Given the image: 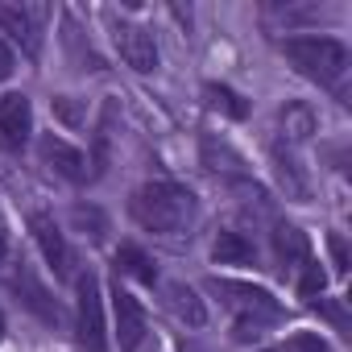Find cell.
Instances as JSON below:
<instances>
[{
    "label": "cell",
    "instance_id": "obj_1",
    "mask_svg": "<svg viewBox=\"0 0 352 352\" xmlns=\"http://www.w3.org/2000/svg\"><path fill=\"white\" fill-rule=\"evenodd\" d=\"M129 216L145 228V232H162V236H174V232H187L191 220H195V195L179 183H145L133 191L129 199Z\"/></svg>",
    "mask_w": 352,
    "mask_h": 352
},
{
    "label": "cell",
    "instance_id": "obj_2",
    "mask_svg": "<svg viewBox=\"0 0 352 352\" xmlns=\"http://www.w3.org/2000/svg\"><path fill=\"white\" fill-rule=\"evenodd\" d=\"M282 54L290 58V67L298 75H307L319 87H340V79L348 71V46L336 38H286Z\"/></svg>",
    "mask_w": 352,
    "mask_h": 352
},
{
    "label": "cell",
    "instance_id": "obj_3",
    "mask_svg": "<svg viewBox=\"0 0 352 352\" xmlns=\"http://www.w3.org/2000/svg\"><path fill=\"white\" fill-rule=\"evenodd\" d=\"M212 290L224 298V307L236 311V336L249 340L257 336L265 323H278L282 319V307L270 290L261 286H249V282H228V278H212Z\"/></svg>",
    "mask_w": 352,
    "mask_h": 352
},
{
    "label": "cell",
    "instance_id": "obj_4",
    "mask_svg": "<svg viewBox=\"0 0 352 352\" xmlns=\"http://www.w3.org/2000/svg\"><path fill=\"white\" fill-rule=\"evenodd\" d=\"M79 290V344L87 352H108V336H104V302H100V282L96 274H79L75 278Z\"/></svg>",
    "mask_w": 352,
    "mask_h": 352
},
{
    "label": "cell",
    "instance_id": "obj_5",
    "mask_svg": "<svg viewBox=\"0 0 352 352\" xmlns=\"http://www.w3.org/2000/svg\"><path fill=\"white\" fill-rule=\"evenodd\" d=\"M9 286H13V294L21 298V307H25V311H34L46 327H58V323H63V307L50 298V290L42 286V278L34 274V265H30V261H17V270H13Z\"/></svg>",
    "mask_w": 352,
    "mask_h": 352
},
{
    "label": "cell",
    "instance_id": "obj_6",
    "mask_svg": "<svg viewBox=\"0 0 352 352\" xmlns=\"http://www.w3.org/2000/svg\"><path fill=\"white\" fill-rule=\"evenodd\" d=\"M46 17H50V9H42V5H0V30L13 34L30 58H38V50H42Z\"/></svg>",
    "mask_w": 352,
    "mask_h": 352
},
{
    "label": "cell",
    "instance_id": "obj_7",
    "mask_svg": "<svg viewBox=\"0 0 352 352\" xmlns=\"http://www.w3.org/2000/svg\"><path fill=\"white\" fill-rule=\"evenodd\" d=\"M112 42H116L120 58L133 71H153L157 67V42H153V34L145 25H133V21L112 17Z\"/></svg>",
    "mask_w": 352,
    "mask_h": 352
},
{
    "label": "cell",
    "instance_id": "obj_8",
    "mask_svg": "<svg viewBox=\"0 0 352 352\" xmlns=\"http://www.w3.org/2000/svg\"><path fill=\"white\" fill-rule=\"evenodd\" d=\"M112 311H116V340H120V348L124 352H141V340L149 336V323H145L141 302L129 290H120V282L112 290Z\"/></svg>",
    "mask_w": 352,
    "mask_h": 352
},
{
    "label": "cell",
    "instance_id": "obj_9",
    "mask_svg": "<svg viewBox=\"0 0 352 352\" xmlns=\"http://www.w3.org/2000/svg\"><path fill=\"white\" fill-rule=\"evenodd\" d=\"M30 133H34V108H30V100L17 96V91L5 96V100H0V149L17 153L30 141Z\"/></svg>",
    "mask_w": 352,
    "mask_h": 352
},
{
    "label": "cell",
    "instance_id": "obj_10",
    "mask_svg": "<svg viewBox=\"0 0 352 352\" xmlns=\"http://www.w3.org/2000/svg\"><path fill=\"white\" fill-rule=\"evenodd\" d=\"M38 153H42V162H46L54 174H63L67 183H87V157H83L75 145H67L63 137L46 133V137L38 141Z\"/></svg>",
    "mask_w": 352,
    "mask_h": 352
},
{
    "label": "cell",
    "instance_id": "obj_11",
    "mask_svg": "<svg viewBox=\"0 0 352 352\" xmlns=\"http://www.w3.org/2000/svg\"><path fill=\"white\" fill-rule=\"evenodd\" d=\"M30 228H34V241L42 245L46 261L54 265V274L67 278V274H71V249H67V236H63V228L54 224V216L34 212V216H30Z\"/></svg>",
    "mask_w": 352,
    "mask_h": 352
},
{
    "label": "cell",
    "instance_id": "obj_12",
    "mask_svg": "<svg viewBox=\"0 0 352 352\" xmlns=\"http://www.w3.org/2000/svg\"><path fill=\"white\" fill-rule=\"evenodd\" d=\"M274 257H278L282 270H302V265L311 261V241H307V232L294 228V224H278V228H274Z\"/></svg>",
    "mask_w": 352,
    "mask_h": 352
},
{
    "label": "cell",
    "instance_id": "obj_13",
    "mask_svg": "<svg viewBox=\"0 0 352 352\" xmlns=\"http://www.w3.org/2000/svg\"><path fill=\"white\" fill-rule=\"evenodd\" d=\"M204 166L212 170V174H224V179H236V183H245V157L228 145V141H220V137H204Z\"/></svg>",
    "mask_w": 352,
    "mask_h": 352
},
{
    "label": "cell",
    "instance_id": "obj_14",
    "mask_svg": "<svg viewBox=\"0 0 352 352\" xmlns=\"http://www.w3.org/2000/svg\"><path fill=\"white\" fill-rule=\"evenodd\" d=\"M212 257H216V265H249V261H257L253 245L241 232H220L216 245H212Z\"/></svg>",
    "mask_w": 352,
    "mask_h": 352
},
{
    "label": "cell",
    "instance_id": "obj_15",
    "mask_svg": "<svg viewBox=\"0 0 352 352\" xmlns=\"http://www.w3.org/2000/svg\"><path fill=\"white\" fill-rule=\"evenodd\" d=\"M170 311L179 315L183 323H191V327H204V319H208L199 294H195L191 286H183V282H174V286H170Z\"/></svg>",
    "mask_w": 352,
    "mask_h": 352
},
{
    "label": "cell",
    "instance_id": "obj_16",
    "mask_svg": "<svg viewBox=\"0 0 352 352\" xmlns=\"http://www.w3.org/2000/svg\"><path fill=\"white\" fill-rule=\"evenodd\" d=\"M278 124H282V137H286V141H307L319 120H315V112H311L307 104H286L282 116H278Z\"/></svg>",
    "mask_w": 352,
    "mask_h": 352
},
{
    "label": "cell",
    "instance_id": "obj_17",
    "mask_svg": "<svg viewBox=\"0 0 352 352\" xmlns=\"http://www.w3.org/2000/svg\"><path fill=\"white\" fill-rule=\"evenodd\" d=\"M116 270H120V274H129V278H137V282H145V286H153V282H157L153 261H149L137 245H120V249H116Z\"/></svg>",
    "mask_w": 352,
    "mask_h": 352
},
{
    "label": "cell",
    "instance_id": "obj_18",
    "mask_svg": "<svg viewBox=\"0 0 352 352\" xmlns=\"http://www.w3.org/2000/svg\"><path fill=\"white\" fill-rule=\"evenodd\" d=\"M204 96H208V104H212V108H220V112H224V116H232V120H245V116H249V104H245L232 87H224V83H208V87H204Z\"/></svg>",
    "mask_w": 352,
    "mask_h": 352
},
{
    "label": "cell",
    "instance_id": "obj_19",
    "mask_svg": "<svg viewBox=\"0 0 352 352\" xmlns=\"http://www.w3.org/2000/svg\"><path fill=\"white\" fill-rule=\"evenodd\" d=\"M274 162H278V174H282V183H286V191H290L294 199H307V179H302V170H298V162H294L290 153H282L278 145H274Z\"/></svg>",
    "mask_w": 352,
    "mask_h": 352
},
{
    "label": "cell",
    "instance_id": "obj_20",
    "mask_svg": "<svg viewBox=\"0 0 352 352\" xmlns=\"http://www.w3.org/2000/svg\"><path fill=\"white\" fill-rule=\"evenodd\" d=\"M323 282H327V274H323L315 261H307V265H302V278H298V294H302V298H319Z\"/></svg>",
    "mask_w": 352,
    "mask_h": 352
},
{
    "label": "cell",
    "instance_id": "obj_21",
    "mask_svg": "<svg viewBox=\"0 0 352 352\" xmlns=\"http://www.w3.org/2000/svg\"><path fill=\"white\" fill-rule=\"evenodd\" d=\"M75 224H79V228H87V232H91V241H100V236L108 232V220H104L96 208H75Z\"/></svg>",
    "mask_w": 352,
    "mask_h": 352
},
{
    "label": "cell",
    "instance_id": "obj_22",
    "mask_svg": "<svg viewBox=\"0 0 352 352\" xmlns=\"http://www.w3.org/2000/svg\"><path fill=\"white\" fill-rule=\"evenodd\" d=\"M319 315H327L331 327H336L340 336H348V311H344V298H336V302H319Z\"/></svg>",
    "mask_w": 352,
    "mask_h": 352
},
{
    "label": "cell",
    "instance_id": "obj_23",
    "mask_svg": "<svg viewBox=\"0 0 352 352\" xmlns=\"http://www.w3.org/2000/svg\"><path fill=\"white\" fill-rule=\"evenodd\" d=\"M286 352H327V344H323L319 336H311V331H298V336L286 344Z\"/></svg>",
    "mask_w": 352,
    "mask_h": 352
},
{
    "label": "cell",
    "instance_id": "obj_24",
    "mask_svg": "<svg viewBox=\"0 0 352 352\" xmlns=\"http://www.w3.org/2000/svg\"><path fill=\"white\" fill-rule=\"evenodd\" d=\"M327 249H331L336 274H344V270H348V245H344V236H340V232H331V236H327Z\"/></svg>",
    "mask_w": 352,
    "mask_h": 352
},
{
    "label": "cell",
    "instance_id": "obj_25",
    "mask_svg": "<svg viewBox=\"0 0 352 352\" xmlns=\"http://www.w3.org/2000/svg\"><path fill=\"white\" fill-rule=\"evenodd\" d=\"M54 112H58V116H63L67 124H79V120H83V112H79V108H75V104H71L67 96H63V100H54Z\"/></svg>",
    "mask_w": 352,
    "mask_h": 352
},
{
    "label": "cell",
    "instance_id": "obj_26",
    "mask_svg": "<svg viewBox=\"0 0 352 352\" xmlns=\"http://www.w3.org/2000/svg\"><path fill=\"white\" fill-rule=\"evenodd\" d=\"M13 67H17V63H13V50L5 46V38H0V79H9V75H13Z\"/></svg>",
    "mask_w": 352,
    "mask_h": 352
},
{
    "label": "cell",
    "instance_id": "obj_27",
    "mask_svg": "<svg viewBox=\"0 0 352 352\" xmlns=\"http://www.w3.org/2000/svg\"><path fill=\"white\" fill-rule=\"evenodd\" d=\"M9 257V224H5V216H0V261Z\"/></svg>",
    "mask_w": 352,
    "mask_h": 352
},
{
    "label": "cell",
    "instance_id": "obj_28",
    "mask_svg": "<svg viewBox=\"0 0 352 352\" xmlns=\"http://www.w3.org/2000/svg\"><path fill=\"white\" fill-rule=\"evenodd\" d=\"M265 352H286V348H265Z\"/></svg>",
    "mask_w": 352,
    "mask_h": 352
},
{
    "label": "cell",
    "instance_id": "obj_29",
    "mask_svg": "<svg viewBox=\"0 0 352 352\" xmlns=\"http://www.w3.org/2000/svg\"><path fill=\"white\" fill-rule=\"evenodd\" d=\"M0 331H5V315H0Z\"/></svg>",
    "mask_w": 352,
    "mask_h": 352
}]
</instances>
